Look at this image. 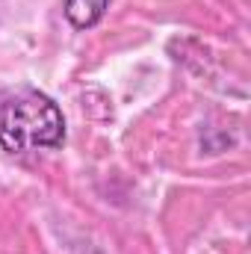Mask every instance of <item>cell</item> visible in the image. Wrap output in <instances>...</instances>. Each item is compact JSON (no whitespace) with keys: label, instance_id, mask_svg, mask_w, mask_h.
I'll return each mask as SVG.
<instances>
[{"label":"cell","instance_id":"obj_2","mask_svg":"<svg viewBox=\"0 0 251 254\" xmlns=\"http://www.w3.org/2000/svg\"><path fill=\"white\" fill-rule=\"evenodd\" d=\"M110 9V0H65V18L71 21L74 30H89L95 27Z\"/></svg>","mask_w":251,"mask_h":254},{"label":"cell","instance_id":"obj_1","mask_svg":"<svg viewBox=\"0 0 251 254\" xmlns=\"http://www.w3.org/2000/svg\"><path fill=\"white\" fill-rule=\"evenodd\" d=\"M65 142V116L57 101L33 86L0 98V145L9 154L54 151Z\"/></svg>","mask_w":251,"mask_h":254}]
</instances>
